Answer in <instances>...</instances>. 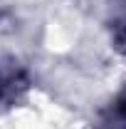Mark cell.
<instances>
[{"label":"cell","instance_id":"obj_1","mask_svg":"<svg viewBox=\"0 0 126 129\" xmlns=\"http://www.w3.org/2000/svg\"><path fill=\"white\" fill-rule=\"evenodd\" d=\"M35 89V75L20 55L0 50V112L22 107Z\"/></svg>","mask_w":126,"mask_h":129},{"label":"cell","instance_id":"obj_2","mask_svg":"<svg viewBox=\"0 0 126 129\" xmlns=\"http://www.w3.org/2000/svg\"><path fill=\"white\" fill-rule=\"evenodd\" d=\"M89 129H126V80L99 107Z\"/></svg>","mask_w":126,"mask_h":129},{"label":"cell","instance_id":"obj_3","mask_svg":"<svg viewBox=\"0 0 126 129\" xmlns=\"http://www.w3.org/2000/svg\"><path fill=\"white\" fill-rule=\"evenodd\" d=\"M106 35L111 50L126 60V0H111L106 15Z\"/></svg>","mask_w":126,"mask_h":129}]
</instances>
